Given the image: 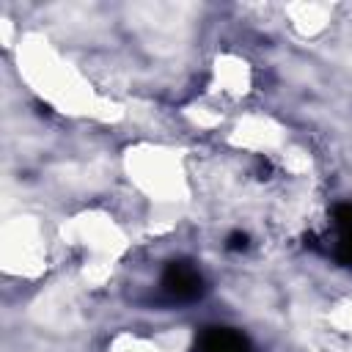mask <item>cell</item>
Wrapping results in <instances>:
<instances>
[{
    "instance_id": "7a4b0ae2",
    "label": "cell",
    "mask_w": 352,
    "mask_h": 352,
    "mask_svg": "<svg viewBox=\"0 0 352 352\" xmlns=\"http://www.w3.org/2000/svg\"><path fill=\"white\" fill-rule=\"evenodd\" d=\"M195 352H253L250 341L234 330V327H204V333L195 338Z\"/></svg>"
},
{
    "instance_id": "6da1fadb",
    "label": "cell",
    "mask_w": 352,
    "mask_h": 352,
    "mask_svg": "<svg viewBox=\"0 0 352 352\" xmlns=\"http://www.w3.org/2000/svg\"><path fill=\"white\" fill-rule=\"evenodd\" d=\"M162 294L182 305V302H195L204 292H206V283H204V275L198 272V267L192 261H184V258H176V261H168V267L162 270Z\"/></svg>"
},
{
    "instance_id": "277c9868",
    "label": "cell",
    "mask_w": 352,
    "mask_h": 352,
    "mask_svg": "<svg viewBox=\"0 0 352 352\" xmlns=\"http://www.w3.org/2000/svg\"><path fill=\"white\" fill-rule=\"evenodd\" d=\"M228 248H231V250H245V248H248V236L239 234V231L231 234V236H228Z\"/></svg>"
},
{
    "instance_id": "3957f363",
    "label": "cell",
    "mask_w": 352,
    "mask_h": 352,
    "mask_svg": "<svg viewBox=\"0 0 352 352\" xmlns=\"http://www.w3.org/2000/svg\"><path fill=\"white\" fill-rule=\"evenodd\" d=\"M333 258L352 267V204H338L333 209Z\"/></svg>"
}]
</instances>
